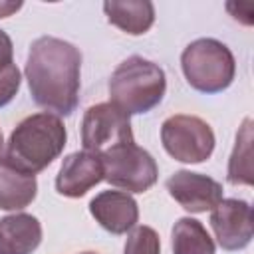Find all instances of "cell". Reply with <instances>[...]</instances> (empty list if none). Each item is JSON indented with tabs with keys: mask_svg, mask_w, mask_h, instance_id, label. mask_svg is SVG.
I'll return each instance as SVG.
<instances>
[{
	"mask_svg": "<svg viewBox=\"0 0 254 254\" xmlns=\"http://www.w3.org/2000/svg\"><path fill=\"white\" fill-rule=\"evenodd\" d=\"M79 50L60 38L42 36L30 46L26 79L34 101L56 113L69 115L79 99Z\"/></svg>",
	"mask_w": 254,
	"mask_h": 254,
	"instance_id": "cell-1",
	"label": "cell"
},
{
	"mask_svg": "<svg viewBox=\"0 0 254 254\" xmlns=\"http://www.w3.org/2000/svg\"><path fill=\"white\" fill-rule=\"evenodd\" d=\"M65 127L54 113H34L20 121L6 145V161L30 175L44 171L65 145Z\"/></svg>",
	"mask_w": 254,
	"mask_h": 254,
	"instance_id": "cell-2",
	"label": "cell"
},
{
	"mask_svg": "<svg viewBox=\"0 0 254 254\" xmlns=\"http://www.w3.org/2000/svg\"><path fill=\"white\" fill-rule=\"evenodd\" d=\"M167 89L165 71L139 56L121 62L109 79V97L127 115L147 113L161 103Z\"/></svg>",
	"mask_w": 254,
	"mask_h": 254,
	"instance_id": "cell-3",
	"label": "cell"
},
{
	"mask_svg": "<svg viewBox=\"0 0 254 254\" xmlns=\"http://www.w3.org/2000/svg\"><path fill=\"white\" fill-rule=\"evenodd\" d=\"M181 65L187 81L202 93H218L226 89L236 71L232 52L214 38L190 42L181 56Z\"/></svg>",
	"mask_w": 254,
	"mask_h": 254,
	"instance_id": "cell-4",
	"label": "cell"
},
{
	"mask_svg": "<svg viewBox=\"0 0 254 254\" xmlns=\"http://www.w3.org/2000/svg\"><path fill=\"white\" fill-rule=\"evenodd\" d=\"M101 165L103 179L127 192H145L159 177V169L151 153L135 143H125L103 153Z\"/></svg>",
	"mask_w": 254,
	"mask_h": 254,
	"instance_id": "cell-5",
	"label": "cell"
},
{
	"mask_svg": "<svg viewBox=\"0 0 254 254\" xmlns=\"http://www.w3.org/2000/svg\"><path fill=\"white\" fill-rule=\"evenodd\" d=\"M165 151L181 163H202L212 155L214 133L196 115H173L161 127Z\"/></svg>",
	"mask_w": 254,
	"mask_h": 254,
	"instance_id": "cell-6",
	"label": "cell"
},
{
	"mask_svg": "<svg viewBox=\"0 0 254 254\" xmlns=\"http://www.w3.org/2000/svg\"><path fill=\"white\" fill-rule=\"evenodd\" d=\"M81 143L85 151L99 157L119 145L135 143L129 115L111 101L91 105L81 121Z\"/></svg>",
	"mask_w": 254,
	"mask_h": 254,
	"instance_id": "cell-7",
	"label": "cell"
},
{
	"mask_svg": "<svg viewBox=\"0 0 254 254\" xmlns=\"http://www.w3.org/2000/svg\"><path fill=\"white\" fill-rule=\"evenodd\" d=\"M210 226L224 250H242L250 244L254 234L252 208L248 202L238 198L220 200L212 208Z\"/></svg>",
	"mask_w": 254,
	"mask_h": 254,
	"instance_id": "cell-8",
	"label": "cell"
},
{
	"mask_svg": "<svg viewBox=\"0 0 254 254\" xmlns=\"http://www.w3.org/2000/svg\"><path fill=\"white\" fill-rule=\"evenodd\" d=\"M169 194L189 212L212 210L222 200V187L218 181L190 171H177L167 179Z\"/></svg>",
	"mask_w": 254,
	"mask_h": 254,
	"instance_id": "cell-9",
	"label": "cell"
},
{
	"mask_svg": "<svg viewBox=\"0 0 254 254\" xmlns=\"http://www.w3.org/2000/svg\"><path fill=\"white\" fill-rule=\"evenodd\" d=\"M103 181L101 157L89 151H77L64 159L56 177V189L64 196H83L89 189Z\"/></svg>",
	"mask_w": 254,
	"mask_h": 254,
	"instance_id": "cell-10",
	"label": "cell"
},
{
	"mask_svg": "<svg viewBox=\"0 0 254 254\" xmlns=\"http://www.w3.org/2000/svg\"><path fill=\"white\" fill-rule=\"evenodd\" d=\"M91 216L111 234L131 230L139 218L137 202L131 194L121 190H103L89 202Z\"/></svg>",
	"mask_w": 254,
	"mask_h": 254,
	"instance_id": "cell-11",
	"label": "cell"
},
{
	"mask_svg": "<svg viewBox=\"0 0 254 254\" xmlns=\"http://www.w3.org/2000/svg\"><path fill=\"white\" fill-rule=\"evenodd\" d=\"M42 242V224L32 214H12L0 220V254H32Z\"/></svg>",
	"mask_w": 254,
	"mask_h": 254,
	"instance_id": "cell-12",
	"label": "cell"
},
{
	"mask_svg": "<svg viewBox=\"0 0 254 254\" xmlns=\"http://www.w3.org/2000/svg\"><path fill=\"white\" fill-rule=\"evenodd\" d=\"M36 177L12 167L6 159L0 161V208L20 210L36 198Z\"/></svg>",
	"mask_w": 254,
	"mask_h": 254,
	"instance_id": "cell-13",
	"label": "cell"
},
{
	"mask_svg": "<svg viewBox=\"0 0 254 254\" xmlns=\"http://www.w3.org/2000/svg\"><path fill=\"white\" fill-rule=\"evenodd\" d=\"M103 10L113 26H117L119 30L131 36L145 34L155 20V8L149 0H127V2L111 0L103 4Z\"/></svg>",
	"mask_w": 254,
	"mask_h": 254,
	"instance_id": "cell-14",
	"label": "cell"
},
{
	"mask_svg": "<svg viewBox=\"0 0 254 254\" xmlns=\"http://www.w3.org/2000/svg\"><path fill=\"white\" fill-rule=\"evenodd\" d=\"M173 254H214V242L206 228L194 218H179L171 232Z\"/></svg>",
	"mask_w": 254,
	"mask_h": 254,
	"instance_id": "cell-15",
	"label": "cell"
},
{
	"mask_svg": "<svg viewBox=\"0 0 254 254\" xmlns=\"http://www.w3.org/2000/svg\"><path fill=\"white\" fill-rule=\"evenodd\" d=\"M252 121L244 119L236 145L228 161V183L232 185H252Z\"/></svg>",
	"mask_w": 254,
	"mask_h": 254,
	"instance_id": "cell-16",
	"label": "cell"
},
{
	"mask_svg": "<svg viewBox=\"0 0 254 254\" xmlns=\"http://www.w3.org/2000/svg\"><path fill=\"white\" fill-rule=\"evenodd\" d=\"M123 254H161L159 234L151 226H137L131 230L125 242Z\"/></svg>",
	"mask_w": 254,
	"mask_h": 254,
	"instance_id": "cell-17",
	"label": "cell"
},
{
	"mask_svg": "<svg viewBox=\"0 0 254 254\" xmlns=\"http://www.w3.org/2000/svg\"><path fill=\"white\" fill-rule=\"evenodd\" d=\"M20 89V71L14 64L0 71V107L10 103Z\"/></svg>",
	"mask_w": 254,
	"mask_h": 254,
	"instance_id": "cell-18",
	"label": "cell"
},
{
	"mask_svg": "<svg viewBox=\"0 0 254 254\" xmlns=\"http://www.w3.org/2000/svg\"><path fill=\"white\" fill-rule=\"evenodd\" d=\"M12 64V40L0 30V71Z\"/></svg>",
	"mask_w": 254,
	"mask_h": 254,
	"instance_id": "cell-19",
	"label": "cell"
},
{
	"mask_svg": "<svg viewBox=\"0 0 254 254\" xmlns=\"http://www.w3.org/2000/svg\"><path fill=\"white\" fill-rule=\"evenodd\" d=\"M22 8V2H0V18H8Z\"/></svg>",
	"mask_w": 254,
	"mask_h": 254,
	"instance_id": "cell-20",
	"label": "cell"
},
{
	"mask_svg": "<svg viewBox=\"0 0 254 254\" xmlns=\"http://www.w3.org/2000/svg\"><path fill=\"white\" fill-rule=\"evenodd\" d=\"M2 153H4V137H2V131H0V161H2Z\"/></svg>",
	"mask_w": 254,
	"mask_h": 254,
	"instance_id": "cell-21",
	"label": "cell"
},
{
	"mask_svg": "<svg viewBox=\"0 0 254 254\" xmlns=\"http://www.w3.org/2000/svg\"><path fill=\"white\" fill-rule=\"evenodd\" d=\"M79 254H97V252H79Z\"/></svg>",
	"mask_w": 254,
	"mask_h": 254,
	"instance_id": "cell-22",
	"label": "cell"
}]
</instances>
